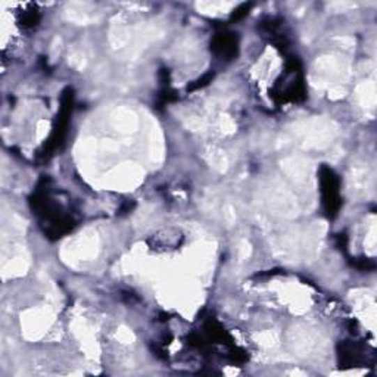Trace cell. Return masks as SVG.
Wrapping results in <instances>:
<instances>
[{"label": "cell", "mask_w": 377, "mask_h": 377, "mask_svg": "<svg viewBox=\"0 0 377 377\" xmlns=\"http://www.w3.org/2000/svg\"><path fill=\"white\" fill-rule=\"evenodd\" d=\"M355 267L360 270H374L376 264L371 261V259L362 258V259H360V261H355Z\"/></svg>", "instance_id": "30bf717a"}, {"label": "cell", "mask_w": 377, "mask_h": 377, "mask_svg": "<svg viewBox=\"0 0 377 377\" xmlns=\"http://www.w3.org/2000/svg\"><path fill=\"white\" fill-rule=\"evenodd\" d=\"M183 243V235L176 229H165L158 233H155L148 240L151 249L160 252H170L178 249L180 245Z\"/></svg>", "instance_id": "5b68a950"}, {"label": "cell", "mask_w": 377, "mask_h": 377, "mask_svg": "<svg viewBox=\"0 0 377 377\" xmlns=\"http://www.w3.org/2000/svg\"><path fill=\"white\" fill-rule=\"evenodd\" d=\"M211 50L213 54L218 58L224 59H233L239 54V37L235 33L223 31L214 36L211 42Z\"/></svg>", "instance_id": "277c9868"}, {"label": "cell", "mask_w": 377, "mask_h": 377, "mask_svg": "<svg viewBox=\"0 0 377 377\" xmlns=\"http://www.w3.org/2000/svg\"><path fill=\"white\" fill-rule=\"evenodd\" d=\"M72 108H74V90L71 87H67L61 95V107L54 125V132H52L42 151V157L45 160H49L52 155H54V152L63 145L65 136H67L68 132L70 118L72 115Z\"/></svg>", "instance_id": "7a4b0ae2"}, {"label": "cell", "mask_w": 377, "mask_h": 377, "mask_svg": "<svg viewBox=\"0 0 377 377\" xmlns=\"http://www.w3.org/2000/svg\"><path fill=\"white\" fill-rule=\"evenodd\" d=\"M252 8L251 3H243L240 5L238 9H235V12H233L231 15V21H240L243 17H246L249 14V9Z\"/></svg>", "instance_id": "ba28073f"}, {"label": "cell", "mask_w": 377, "mask_h": 377, "mask_svg": "<svg viewBox=\"0 0 377 377\" xmlns=\"http://www.w3.org/2000/svg\"><path fill=\"white\" fill-rule=\"evenodd\" d=\"M38 21H40V14H38L37 9L25 10V12H22L21 17H20V24L25 29L34 27V25L38 24Z\"/></svg>", "instance_id": "52a82bcc"}, {"label": "cell", "mask_w": 377, "mask_h": 377, "mask_svg": "<svg viewBox=\"0 0 377 377\" xmlns=\"http://www.w3.org/2000/svg\"><path fill=\"white\" fill-rule=\"evenodd\" d=\"M30 203L34 214L40 221V227L46 238L52 240L61 239L65 235H68L75 227L74 217L58 201L55 193L52 192L49 178H43L38 183L30 199Z\"/></svg>", "instance_id": "6da1fadb"}, {"label": "cell", "mask_w": 377, "mask_h": 377, "mask_svg": "<svg viewBox=\"0 0 377 377\" xmlns=\"http://www.w3.org/2000/svg\"><path fill=\"white\" fill-rule=\"evenodd\" d=\"M318 185L323 211L328 218L333 220L337 217V214H339L342 206L341 180L334 173L333 168L328 165H321L318 171Z\"/></svg>", "instance_id": "3957f363"}, {"label": "cell", "mask_w": 377, "mask_h": 377, "mask_svg": "<svg viewBox=\"0 0 377 377\" xmlns=\"http://www.w3.org/2000/svg\"><path fill=\"white\" fill-rule=\"evenodd\" d=\"M213 79H214V74H213V72L206 74V75L202 77V79H199V80H197V82H193V83L187 87V90H198V89H202V87H205V86L210 84Z\"/></svg>", "instance_id": "9c48e42d"}, {"label": "cell", "mask_w": 377, "mask_h": 377, "mask_svg": "<svg viewBox=\"0 0 377 377\" xmlns=\"http://www.w3.org/2000/svg\"><path fill=\"white\" fill-rule=\"evenodd\" d=\"M337 357H339L341 367H355L366 361V351L357 344L344 342L337 346Z\"/></svg>", "instance_id": "8992f818"}]
</instances>
